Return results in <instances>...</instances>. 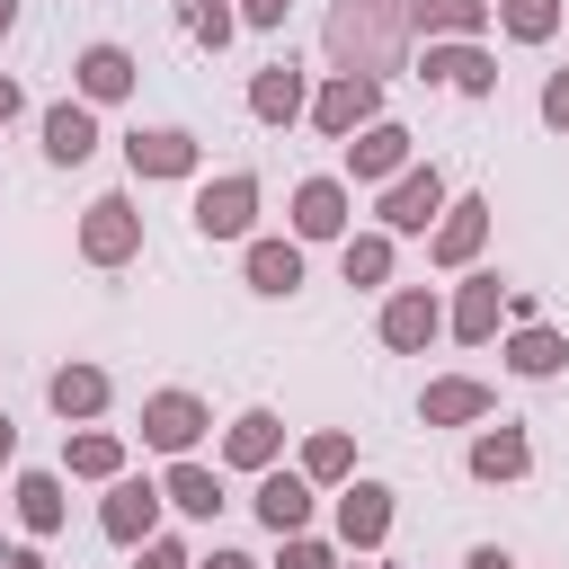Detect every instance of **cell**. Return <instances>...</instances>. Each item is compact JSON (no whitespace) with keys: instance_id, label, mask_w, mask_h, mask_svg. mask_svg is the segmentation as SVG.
<instances>
[{"instance_id":"8","label":"cell","mask_w":569,"mask_h":569,"mask_svg":"<svg viewBox=\"0 0 569 569\" xmlns=\"http://www.w3.org/2000/svg\"><path fill=\"white\" fill-rule=\"evenodd\" d=\"M489 196H445V213H436V231H427V267H445V276H462V267H480V249H489Z\"/></svg>"},{"instance_id":"42","label":"cell","mask_w":569,"mask_h":569,"mask_svg":"<svg viewBox=\"0 0 569 569\" xmlns=\"http://www.w3.org/2000/svg\"><path fill=\"white\" fill-rule=\"evenodd\" d=\"M9 462H18V418L0 409V471H9Z\"/></svg>"},{"instance_id":"19","label":"cell","mask_w":569,"mask_h":569,"mask_svg":"<svg viewBox=\"0 0 569 569\" xmlns=\"http://www.w3.org/2000/svg\"><path fill=\"white\" fill-rule=\"evenodd\" d=\"M36 133H44V160H53V169H80V160H89V151L107 142V133H98V107H89V98H53Z\"/></svg>"},{"instance_id":"13","label":"cell","mask_w":569,"mask_h":569,"mask_svg":"<svg viewBox=\"0 0 569 569\" xmlns=\"http://www.w3.org/2000/svg\"><path fill=\"white\" fill-rule=\"evenodd\" d=\"M204 427H213V409H204L196 391H178V382H169V391H142V445H151V453L178 462V453L204 445Z\"/></svg>"},{"instance_id":"9","label":"cell","mask_w":569,"mask_h":569,"mask_svg":"<svg viewBox=\"0 0 569 569\" xmlns=\"http://www.w3.org/2000/svg\"><path fill=\"white\" fill-rule=\"evenodd\" d=\"M373 329H382V347H391V356H427V347L445 338V293H436V284H391Z\"/></svg>"},{"instance_id":"41","label":"cell","mask_w":569,"mask_h":569,"mask_svg":"<svg viewBox=\"0 0 569 569\" xmlns=\"http://www.w3.org/2000/svg\"><path fill=\"white\" fill-rule=\"evenodd\" d=\"M0 569H53V560H44L36 542H9V551H0Z\"/></svg>"},{"instance_id":"25","label":"cell","mask_w":569,"mask_h":569,"mask_svg":"<svg viewBox=\"0 0 569 569\" xmlns=\"http://www.w3.org/2000/svg\"><path fill=\"white\" fill-rule=\"evenodd\" d=\"M9 516L36 533V542H53L62 525H71V498H62V471H18L9 480Z\"/></svg>"},{"instance_id":"1","label":"cell","mask_w":569,"mask_h":569,"mask_svg":"<svg viewBox=\"0 0 569 569\" xmlns=\"http://www.w3.org/2000/svg\"><path fill=\"white\" fill-rule=\"evenodd\" d=\"M320 53H329V71H365V80L400 71V53H409V0H329Z\"/></svg>"},{"instance_id":"11","label":"cell","mask_w":569,"mask_h":569,"mask_svg":"<svg viewBox=\"0 0 569 569\" xmlns=\"http://www.w3.org/2000/svg\"><path fill=\"white\" fill-rule=\"evenodd\" d=\"M409 160H418V133H409L400 116H373V124L347 133V187H382V178H400Z\"/></svg>"},{"instance_id":"39","label":"cell","mask_w":569,"mask_h":569,"mask_svg":"<svg viewBox=\"0 0 569 569\" xmlns=\"http://www.w3.org/2000/svg\"><path fill=\"white\" fill-rule=\"evenodd\" d=\"M196 569H258V560H249V551H231V542H213V551H204Z\"/></svg>"},{"instance_id":"40","label":"cell","mask_w":569,"mask_h":569,"mask_svg":"<svg viewBox=\"0 0 569 569\" xmlns=\"http://www.w3.org/2000/svg\"><path fill=\"white\" fill-rule=\"evenodd\" d=\"M18 107H27V89H18V80H9V71H0V133H9V124H18Z\"/></svg>"},{"instance_id":"15","label":"cell","mask_w":569,"mask_h":569,"mask_svg":"<svg viewBox=\"0 0 569 569\" xmlns=\"http://www.w3.org/2000/svg\"><path fill=\"white\" fill-rule=\"evenodd\" d=\"M356 231V187L347 178H302L293 187V240L311 249V240H347Z\"/></svg>"},{"instance_id":"44","label":"cell","mask_w":569,"mask_h":569,"mask_svg":"<svg viewBox=\"0 0 569 569\" xmlns=\"http://www.w3.org/2000/svg\"><path fill=\"white\" fill-rule=\"evenodd\" d=\"M338 569H365V560H356V551H347V560H338Z\"/></svg>"},{"instance_id":"32","label":"cell","mask_w":569,"mask_h":569,"mask_svg":"<svg viewBox=\"0 0 569 569\" xmlns=\"http://www.w3.org/2000/svg\"><path fill=\"white\" fill-rule=\"evenodd\" d=\"M489 18H498L516 44H551L560 18H569V0H489Z\"/></svg>"},{"instance_id":"4","label":"cell","mask_w":569,"mask_h":569,"mask_svg":"<svg viewBox=\"0 0 569 569\" xmlns=\"http://www.w3.org/2000/svg\"><path fill=\"white\" fill-rule=\"evenodd\" d=\"M418 80L453 89V98H498V53L480 36H427L418 44Z\"/></svg>"},{"instance_id":"28","label":"cell","mask_w":569,"mask_h":569,"mask_svg":"<svg viewBox=\"0 0 569 569\" xmlns=\"http://www.w3.org/2000/svg\"><path fill=\"white\" fill-rule=\"evenodd\" d=\"M124 471V436H107V427H62V480H116Z\"/></svg>"},{"instance_id":"34","label":"cell","mask_w":569,"mask_h":569,"mask_svg":"<svg viewBox=\"0 0 569 569\" xmlns=\"http://www.w3.org/2000/svg\"><path fill=\"white\" fill-rule=\"evenodd\" d=\"M276 569H338V551L302 525V533H276Z\"/></svg>"},{"instance_id":"30","label":"cell","mask_w":569,"mask_h":569,"mask_svg":"<svg viewBox=\"0 0 569 569\" xmlns=\"http://www.w3.org/2000/svg\"><path fill=\"white\" fill-rule=\"evenodd\" d=\"M293 471H302L311 489H338V480H356V436H347V427H311Z\"/></svg>"},{"instance_id":"16","label":"cell","mask_w":569,"mask_h":569,"mask_svg":"<svg viewBox=\"0 0 569 569\" xmlns=\"http://www.w3.org/2000/svg\"><path fill=\"white\" fill-rule=\"evenodd\" d=\"M142 89V62L124 53V44H80V62H71V98H89V107H124Z\"/></svg>"},{"instance_id":"23","label":"cell","mask_w":569,"mask_h":569,"mask_svg":"<svg viewBox=\"0 0 569 569\" xmlns=\"http://www.w3.org/2000/svg\"><path fill=\"white\" fill-rule=\"evenodd\" d=\"M249 507H258V525H267V533H302V525L320 516V489H311L302 471H276V462H267V471H258V498H249Z\"/></svg>"},{"instance_id":"35","label":"cell","mask_w":569,"mask_h":569,"mask_svg":"<svg viewBox=\"0 0 569 569\" xmlns=\"http://www.w3.org/2000/svg\"><path fill=\"white\" fill-rule=\"evenodd\" d=\"M133 569H196V551L178 533H151V542H133Z\"/></svg>"},{"instance_id":"26","label":"cell","mask_w":569,"mask_h":569,"mask_svg":"<svg viewBox=\"0 0 569 569\" xmlns=\"http://www.w3.org/2000/svg\"><path fill=\"white\" fill-rule=\"evenodd\" d=\"M276 453H284V418H276V409H240V418L222 427V462H231V471H267Z\"/></svg>"},{"instance_id":"24","label":"cell","mask_w":569,"mask_h":569,"mask_svg":"<svg viewBox=\"0 0 569 569\" xmlns=\"http://www.w3.org/2000/svg\"><path fill=\"white\" fill-rule=\"evenodd\" d=\"M160 498H169V516L213 525V516H222V471H213V462H196V453H178V462L160 471Z\"/></svg>"},{"instance_id":"17","label":"cell","mask_w":569,"mask_h":569,"mask_svg":"<svg viewBox=\"0 0 569 569\" xmlns=\"http://www.w3.org/2000/svg\"><path fill=\"white\" fill-rule=\"evenodd\" d=\"M302 107H311V71L293 53H276V62L249 71V116L258 124H302Z\"/></svg>"},{"instance_id":"36","label":"cell","mask_w":569,"mask_h":569,"mask_svg":"<svg viewBox=\"0 0 569 569\" xmlns=\"http://www.w3.org/2000/svg\"><path fill=\"white\" fill-rule=\"evenodd\" d=\"M542 124H551V133H569V71H551V80H542Z\"/></svg>"},{"instance_id":"6","label":"cell","mask_w":569,"mask_h":569,"mask_svg":"<svg viewBox=\"0 0 569 569\" xmlns=\"http://www.w3.org/2000/svg\"><path fill=\"white\" fill-rule=\"evenodd\" d=\"M373 116H382V80H365V71H329V80H311L302 124H311L320 142H347V133L373 124Z\"/></svg>"},{"instance_id":"21","label":"cell","mask_w":569,"mask_h":569,"mask_svg":"<svg viewBox=\"0 0 569 569\" xmlns=\"http://www.w3.org/2000/svg\"><path fill=\"white\" fill-rule=\"evenodd\" d=\"M44 400H53L62 427H89V418L116 400V373H107V365H53V373H44Z\"/></svg>"},{"instance_id":"5","label":"cell","mask_w":569,"mask_h":569,"mask_svg":"<svg viewBox=\"0 0 569 569\" xmlns=\"http://www.w3.org/2000/svg\"><path fill=\"white\" fill-rule=\"evenodd\" d=\"M80 258L89 267H133L142 258V204L124 187H107V196L80 204Z\"/></svg>"},{"instance_id":"43","label":"cell","mask_w":569,"mask_h":569,"mask_svg":"<svg viewBox=\"0 0 569 569\" xmlns=\"http://www.w3.org/2000/svg\"><path fill=\"white\" fill-rule=\"evenodd\" d=\"M9 27H18V0H0V36H9Z\"/></svg>"},{"instance_id":"10","label":"cell","mask_w":569,"mask_h":569,"mask_svg":"<svg viewBox=\"0 0 569 569\" xmlns=\"http://www.w3.org/2000/svg\"><path fill=\"white\" fill-rule=\"evenodd\" d=\"M160 516H169V498H160V480H142V471H116L107 480V498H98V533L107 542H151L160 533Z\"/></svg>"},{"instance_id":"2","label":"cell","mask_w":569,"mask_h":569,"mask_svg":"<svg viewBox=\"0 0 569 569\" xmlns=\"http://www.w3.org/2000/svg\"><path fill=\"white\" fill-rule=\"evenodd\" d=\"M445 196H453V187H445V169H436V160H409L400 178H382V187H373V222H382L391 240H427V231H436V213H445Z\"/></svg>"},{"instance_id":"7","label":"cell","mask_w":569,"mask_h":569,"mask_svg":"<svg viewBox=\"0 0 569 569\" xmlns=\"http://www.w3.org/2000/svg\"><path fill=\"white\" fill-rule=\"evenodd\" d=\"M124 169H133L142 187H178V178L204 169V142H196L187 124H133V133H124Z\"/></svg>"},{"instance_id":"37","label":"cell","mask_w":569,"mask_h":569,"mask_svg":"<svg viewBox=\"0 0 569 569\" xmlns=\"http://www.w3.org/2000/svg\"><path fill=\"white\" fill-rule=\"evenodd\" d=\"M231 9H240V27H284L293 0H231Z\"/></svg>"},{"instance_id":"14","label":"cell","mask_w":569,"mask_h":569,"mask_svg":"<svg viewBox=\"0 0 569 569\" xmlns=\"http://www.w3.org/2000/svg\"><path fill=\"white\" fill-rule=\"evenodd\" d=\"M498 320H507V284H498L489 267H462V284H453V302H445V338L489 347V338H498Z\"/></svg>"},{"instance_id":"27","label":"cell","mask_w":569,"mask_h":569,"mask_svg":"<svg viewBox=\"0 0 569 569\" xmlns=\"http://www.w3.org/2000/svg\"><path fill=\"white\" fill-rule=\"evenodd\" d=\"M391 258H400V240H391L382 222H373V231H347V240H338V276H347L356 293H382V284H391Z\"/></svg>"},{"instance_id":"3","label":"cell","mask_w":569,"mask_h":569,"mask_svg":"<svg viewBox=\"0 0 569 569\" xmlns=\"http://www.w3.org/2000/svg\"><path fill=\"white\" fill-rule=\"evenodd\" d=\"M329 525H338V551H356V560H373L382 542H391V525H400V498H391V480H338L329 489Z\"/></svg>"},{"instance_id":"33","label":"cell","mask_w":569,"mask_h":569,"mask_svg":"<svg viewBox=\"0 0 569 569\" xmlns=\"http://www.w3.org/2000/svg\"><path fill=\"white\" fill-rule=\"evenodd\" d=\"M169 9H178V27H187L204 53H222V44L240 36V9H231V0H169Z\"/></svg>"},{"instance_id":"29","label":"cell","mask_w":569,"mask_h":569,"mask_svg":"<svg viewBox=\"0 0 569 569\" xmlns=\"http://www.w3.org/2000/svg\"><path fill=\"white\" fill-rule=\"evenodd\" d=\"M507 373H525V382L569 373V338H560V329H542V320H516V338H507Z\"/></svg>"},{"instance_id":"22","label":"cell","mask_w":569,"mask_h":569,"mask_svg":"<svg viewBox=\"0 0 569 569\" xmlns=\"http://www.w3.org/2000/svg\"><path fill=\"white\" fill-rule=\"evenodd\" d=\"M533 471V436L516 427V418H480V436H471V480H525Z\"/></svg>"},{"instance_id":"20","label":"cell","mask_w":569,"mask_h":569,"mask_svg":"<svg viewBox=\"0 0 569 569\" xmlns=\"http://www.w3.org/2000/svg\"><path fill=\"white\" fill-rule=\"evenodd\" d=\"M240 276H249V293H267V302H284V293H302V240L284 231V240H240Z\"/></svg>"},{"instance_id":"12","label":"cell","mask_w":569,"mask_h":569,"mask_svg":"<svg viewBox=\"0 0 569 569\" xmlns=\"http://www.w3.org/2000/svg\"><path fill=\"white\" fill-rule=\"evenodd\" d=\"M187 213H196L204 240H249V231H258V178H249V169H222V178L196 187Z\"/></svg>"},{"instance_id":"31","label":"cell","mask_w":569,"mask_h":569,"mask_svg":"<svg viewBox=\"0 0 569 569\" xmlns=\"http://www.w3.org/2000/svg\"><path fill=\"white\" fill-rule=\"evenodd\" d=\"M409 36H489V0H409Z\"/></svg>"},{"instance_id":"18","label":"cell","mask_w":569,"mask_h":569,"mask_svg":"<svg viewBox=\"0 0 569 569\" xmlns=\"http://www.w3.org/2000/svg\"><path fill=\"white\" fill-rule=\"evenodd\" d=\"M418 418H427V427H480V418H498V391H489L480 373H436V382L418 391Z\"/></svg>"},{"instance_id":"38","label":"cell","mask_w":569,"mask_h":569,"mask_svg":"<svg viewBox=\"0 0 569 569\" xmlns=\"http://www.w3.org/2000/svg\"><path fill=\"white\" fill-rule=\"evenodd\" d=\"M462 569H516V551H498V542H471V560Z\"/></svg>"}]
</instances>
